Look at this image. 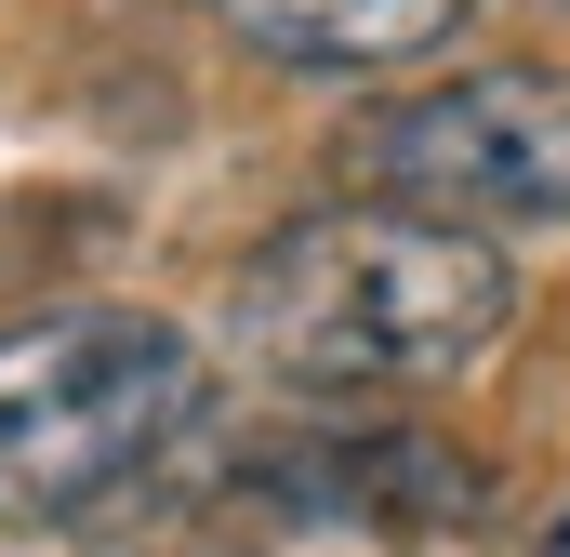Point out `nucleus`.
<instances>
[{
  "label": "nucleus",
  "instance_id": "7ed1b4c3",
  "mask_svg": "<svg viewBox=\"0 0 570 557\" xmlns=\"http://www.w3.org/2000/svg\"><path fill=\"white\" fill-rule=\"evenodd\" d=\"M345 199L438 226H558L570 213V67H451L345 120Z\"/></svg>",
  "mask_w": 570,
  "mask_h": 557
},
{
  "label": "nucleus",
  "instance_id": "f257e3e1",
  "mask_svg": "<svg viewBox=\"0 0 570 557\" xmlns=\"http://www.w3.org/2000/svg\"><path fill=\"white\" fill-rule=\"evenodd\" d=\"M504 332H518V266L478 226H438L399 199H332L226 278V345L318 412L464 385Z\"/></svg>",
  "mask_w": 570,
  "mask_h": 557
},
{
  "label": "nucleus",
  "instance_id": "20e7f679",
  "mask_svg": "<svg viewBox=\"0 0 570 557\" xmlns=\"http://www.w3.org/2000/svg\"><path fill=\"white\" fill-rule=\"evenodd\" d=\"M239 491L305 505V518H358V531H438V518H478V465L438 451V438H399V424H318V438H292V451H253Z\"/></svg>",
  "mask_w": 570,
  "mask_h": 557
},
{
  "label": "nucleus",
  "instance_id": "f03ea898",
  "mask_svg": "<svg viewBox=\"0 0 570 557\" xmlns=\"http://www.w3.org/2000/svg\"><path fill=\"white\" fill-rule=\"evenodd\" d=\"M199 424V345L146 305L0 319V518H107Z\"/></svg>",
  "mask_w": 570,
  "mask_h": 557
},
{
  "label": "nucleus",
  "instance_id": "0eeeda50",
  "mask_svg": "<svg viewBox=\"0 0 570 557\" xmlns=\"http://www.w3.org/2000/svg\"><path fill=\"white\" fill-rule=\"evenodd\" d=\"M544 557H570V505H558V518H544Z\"/></svg>",
  "mask_w": 570,
  "mask_h": 557
},
{
  "label": "nucleus",
  "instance_id": "423d86ee",
  "mask_svg": "<svg viewBox=\"0 0 570 557\" xmlns=\"http://www.w3.org/2000/svg\"><path fill=\"white\" fill-rule=\"evenodd\" d=\"M80 531H94V557H253L239 531H226V505H213V491H199V505H186V491H173V505H146V531H107V518H80Z\"/></svg>",
  "mask_w": 570,
  "mask_h": 557
},
{
  "label": "nucleus",
  "instance_id": "39448f33",
  "mask_svg": "<svg viewBox=\"0 0 570 557\" xmlns=\"http://www.w3.org/2000/svg\"><path fill=\"white\" fill-rule=\"evenodd\" d=\"M464 13L478 0H213V27L292 80H399L438 40H464Z\"/></svg>",
  "mask_w": 570,
  "mask_h": 557
}]
</instances>
